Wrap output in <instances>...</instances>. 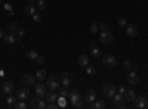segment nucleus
Segmentation results:
<instances>
[{"label":"nucleus","instance_id":"obj_14","mask_svg":"<svg viewBox=\"0 0 148 109\" xmlns=\"http://www.w3.org/2000/svg\"><path fill=\"white\" fill-rule=\"evenodd\" d=\"M95 100H96V91H95V90H88V91H86V94H84V102L92 105Z\"/></svg>","mask_w":148,"mask_h":109},{"label":"nucleus","instance_id":"obj_20","mask_svg":"<svg viewBox=\"0 0 148 109\" xmlns=\"http://www.w3.org/2000/svg\"><path fill=\"white\" fill-rule=\"evenodd\" d=\"M3 40H5V43H8V44H14L15 41H18V39L15 37V34H14V32H10V34L5 35Z\"/></svg>","mask_w":148,"mask_h":109},{"label":"nucleus","instance_id":"obj_21","mask_svg":"<svg viewBox=\"0 0 148 109\" xmlns=\"http://www.w3.org/2000/svg\"><path fill=\"white\" fill-rule=\"evenodd\" d=\"M36 7L39 9V10H46L47 2H46V0H37V2H36Z\"/></svg>","mask_w":148,"mask_h":109},{"label":"nucleus","instance_id":"obj_38","mask_svg":"<svg viewBox=\"0 0 148 109\" xmlns=\"http://www.w3.org/2000/svg\"><path fill=\"white\" fill-rule=\"evenodd\" d=\"M36 60H37V62H39V64H45V62H46V58H45L43 55H39V56H37V59H36Z\"/></svg>","mask_w":148,"mask_h":109},{"label":"nucleus","instance_id":"obj_3","mask_svg":"<svg viewBox=\"0 0 148 109\" xmlns=\"http://www.w3.org/2000/svg\"><path fill=\"white\" fill-rule=\"evenodd\" d=\"M113 40H114V35H113V32H111V31H108V30L101 31V34H99V41H101L102 44H110Z\"/></svg>","mask_w":148,"mask_h":109},{"label":"nucleus","instance_id":"obj_37","mask_svg":"<svg viewBox=\"0 0 148 109\" xmlns=\"http://www.w3.org/2000/svg\"><path fill=\"white\" fill-rule=\"evenodd\" d=\"M58 78H59V77H58L56 74H51V75H47V77H46L47 83H49V81H53V80H58Z\"/></svg>","mask_w":148,"mask_h":109},{"label":"nucleus","instance_id":"obj_32","mask_svg":"<svg viewBox=\"0 0 148 109\" xmlns=\"http://www.w3.org/2000/svg\"><path fill=\"white\" fill-rule=\"evenodd\" d=\"M24 35H25V30L21 28V27H18V30H16V37H18V40H19V39H22Z\"/></svg>","mask_w":148,"mask_h":109},{"label":"nucleus","instance_id":"obj_36","mask_svg":"<svg viewBox=\"0 0 148 109\" xmlns=\"http://www.w3.org/2000/svg\"><path fill=\"white\" fill-rule=\"evenodd\" d=\"M123 69H125V71H130L132 69V62L125 60V62H123Z\"/></svg>","mask_w":148,"mask_h":109},{"label":"nucleus","instance_id":"obj_34","mask_svg":"<svg viewBox=\"0 0 148 109\" xmlns=\"http://www.w3.org/2000/svg\"><path fill=\"white\" fill-rule=\"evenodd\" d=\"M56 102H58V106H59V108H64V106H65V103H67V102H65V97H64V96H59Z\"/></svg>","mask_w":148,"mask_h":109},{"label":"nucleus","instance_id":"obj_17","mask_svg":"<svg viewBox=\"0 0 148 109\" xmlns=\"http://www.w3.org/2000/svg\"><path fill=\"white\" fill-rule=\"evenodd\" d=\"M59 87H61V81H59V78H58V80H53V81H49V83H47V89H51V91L59 90Z\"/></svg>","mask_w":148,"mask_h":109},{"label":"nucleus","instance_id":"obj_10","mask_svg":"<svg viewBox=\"0 0 148 109\" xmlns=\"http://www.w3.org/2000/svg\"><path fill=\"white\" fill-rule=\"evenodd\" d=\"M34 91H36V94L39 96V97H45L46 93H47V86L39 83V84H36V86H34Z\"/></svg>","mask_w":148,"mask_h":109},{"label":"nucleus","instance_id":"obj_40","mask_svg":"<svg viewBox=\"0 0 148 109\" xmlns=\"http://www.w3.org/2000/svg\"><path fill=\"white\" fill-rule=\"evenodd\" d=\"M107 28H108V25H107L105 22H102L101 25H99V30H101V31H104V30H107Z\"/></svg>","mask_w":148,"mask_h":109},{"label":"nucleus","instance_id":"obj_41","mask_svg":"<svg viewBox=\"0 0 148 109\" xmlns=\"http://www.w3.org/2000/svg\"><path fill=\"white\" fill-rule=\"evenodd\" d=\"M125 91H126L125 86H120V87H119V93H121V94H123V93H125Z\"/></svg>","mask_w":148,"mask_h":109},{"label":"nucleus","instance_id":"obj_19","mask_svg":"<svg viewBox=\"0 0 148 109\" xmlns=\"http://www.w3.org/2000/svg\"><path fill=\"white\" fill-rule=\"evenodd\" d=\"M77 62H79V65H80V66L86 68V66L89 65V58L86 56V55H80V56H79V59H77Z\"/></svg>","mask_w":148,"mask_h":109},{"label":"nucleus","instance_id":"obj_13","mask_svg":"<svg viewBox=\"0 0 148 109\" xmlns=\"http://www.w3.org/2000/svg\"><path fill=\"white\" fill-rule=\"evenodd\" d=\"M127 81H129L130 86H138V84H139V75L135 71H132V72L127 74Z\"/></svg>","mask_w":148,"mask_h":109},{"label":"nucleus","instance_id":"obj_7","mask_svg":"<svg viewBox=\"0 0 148 109\" xmlns=\"http://www.w3.org/2000/svg\"><path fill=\"white\" fill-rule=\"evenodd\" d=\"M147 105H148V99L145 96H136V99L133 100V106L136 109H144Z\"/></svg>","mask_w":148,"mask_h":109},{"label":"nucleus","instance_id":"obj_24","mask_svg":"<svg viewBox=\"0 0 148 109\" xmlns=\"http://www.w3.org/2000/svg\"><path fill=\"white\" fill-rule=\"evenodd\" d=\"M45 100L47 102V103H51V102H56L58 100V97H56V94H53V93H46V96H45Z\"/></svg>","mask_w":148,"mask_h":109},{"label":"nucleus","instance_id":"obj_1","mask_svg":"<svg viewBox=\"0 0 148 109\" xmlns=\"http://www.w3.org/2000/svg\"><path fill=\"white\" fill-rule=\"evenodd\" d=\"M70 96V100H71V105L74 108H82L83 103H84V96H82V93L79 90H73L71 93H68Z\"/></svg>","mask_w":148,"mask_h":109},{"label":"nucleus","instance_id":"obj_11","mask_svg":"<svg viewBox=\"0 0 148 109\" xmlns=\"http://www.w3.org/2000/svg\"><path fill=\"white\" fill-rule=\"evenodd\" d=\"M113 100H114V103H116V106L117 108H125V94H121V93H116L114 96H113Z\"/></svg>","mask_w":148,"mask_h":109},{"label":"nucleus","instance_id":"obj_15","mask_svg":"<svg viewBox=\"0 0 148 109\" xmlns=\"http://www.w3.org/2000/svg\"><path fill=\"white\" fill-rule=\"evenodd\" d=\"M2 90H3V93H6V94H10L12 91L15 90L14 83H12V81H5V83H3V86H2Z\"/></svg>","mask_w":148,"mask_h":109},{"label":"nucleus","instance_id":"obj_44","mask_svg":"<svg viewBox=\"0 0 148 109\" xmlns=\"http://www.w3.org/2000/svg\"><path fill=\"white\" fill-rule=\"evenodd\" d=\"M27 2H28V3H31V5H36L37 0H27Z\"/></svg>","mask_w":148,"mask_h":109},{"label":"nucleus","instance_id":"obj_5","mask_svg":"<svg viewBox=\"0 0 148 109\" xmlns=\"http://www.w3.org/2000/svg\"><path fill=\"white\" fill-rule=\"evenodd\" d=\"M61 81V86H64V87H70L71 86V83H73V74L71 72H62V75H61L59 78Z\"/></svg>","mask_w":148,"mask_h":109},{"label":"nucleus","instance_id":"obj_2","mask_svg":"<svg viewBox=\"0 0 148 109\" xmlns=\"http://www.w3.org/2000/svg\"><path fill=\"white\" fill-rule=\"evenodd\" d=\"M102 93L107 99H113V96L117 93V87L113 84H104L102 86Z\"/></svg>","mask_w":148,"mask_h":109},{"label":"nucleus","instance_id":"obj_16","mask_svg":"<svg viewBox=\"0 0 148 109\" xmlns=\"http://www.w3.org/2000/svg\"><path fill=\"white\" fill-rule=\"evenodd\" d=\"M123 94H125V99H126V100H129V102H133L135 99H136V93L133 91V89H127Z\"/></svg>","mask_w":148,"mask_h":109},{"label":"nucleus","instance_id":"obj_4","mask_svg":"<svg viewBox=\"0 0 148 109\" xmlns=\"http://www.w3.org/2000/svg\"><path fill=\"white\" fill-rule=\"evenodd\" d=\"M21 83L24 84V86H27V87H34L36 84H37V78H36V75L25 74V75H22V78H21Z\"/></svg>","mask_w":148,"mask_h":109},{"label":"nucleus","instance_id":"obj_22","mask_svg":"<svg viewBox=\"0 0 148 109\" xmlns=\"http://www.w3.org/2000/svg\"><path fill=\"white\" fill-rule=\"evenodd\" d=\"M37 56H39V52H37V50H28L27 52V59L28 60H36Z\"/></svg>","mask_w":148,"mask_h":109},{"label":"nucleus","instance_id":"obj_6","mask_svg":"<svg viewBox=\"0 0 148 109\" xmlns=\"http://www.w3.org/2000/svg\"><path fill=\"white\" fill-rule=\"evenodd\" d=\"M102 64H104V66H107V68H113V66L117 64V59H116L113 55H104V56H102Z\"/></svg>","mask_w":148,"mask_h":109},{"label":"nucleus","instance_id":"obj_18","mask_svg":"<svg viewBox=\"0 0 148 109\" xmlns=\"http://www.w3.org/2000/svg\"><path fill=\"white\" fill-rule=\"evenodd\" d=\"M24 14H25V15H28V16H33V15L36 14V5H31V3H28L25 7H24Z\"/></svg>","mask_w":148,"mask_h":109},{"label":"nucleus","instance_id":"obj_8","mask_svg":"<svg viewBox=\"0 0 148 109\" xmlns=\"http://www.w3.org/2000/svg\"><path fill=\"white\" fill-rule=\"evenodd\" d=\"M28 97H30V90H28L27 86L21 87V89L16 91V99H19V100H25V99H28Z\"/></svg>","mask_w":148,"mask_h":109},{"label":"nucleus","instance_id":"obj_43","mask_svg":"<svg viewBox=\"0 0 148 109\" xmlns=\"http://www.w3.org/2000/svg\"><path fill=\"white\" fill-rule=\"evenodd\" d=\"M5 35H6V34H5V32H3V31H2V30H0V40H2V39H3V37H5Z\"/></svg>","mask_w":148,"mask_h":109},{"label":"nucleus","instance_id":"obj_25","mask_svg":"<svg viewBox=\"0 0 148 109\" xmlns=\"http://www.w3.org/2000/svg\"><path fill=\"white\" fill-rule=\"evenodd\" d=\"M47 75H46V71L45 69H39V71H37L36 72V78L37 80H39V81H42V80H45Z\"/></svg>","mask_w":148,"mask_h":109},{"label":"nucleus","instance_id":"obj_30","mask_svg":"<svg viewBox=\"0 0 148 109\" xmlns=\"http://www.w3.org/2000/svg\"><path fill=\"white\" fill-rule=\"evenodd\" d=\"M18 27H19V24H18V22H12L10 25H9V32H16Z\"/></svg>","mask_w":148,"mask_h":109},{"label":"nucleus","instance_id":"obj_12","mask_svg":"<svg viewBox=\"0 0 148 109\" xmlns=\"http://www.w3.org/2000/svg\"><path fill=\"white\" fill-rule=\"evenodd\" d=\"M47 105H46V102L45 100H42V97H39V96H37L36 99H31V108H34V109H45Z\"/></svg>","mask_w":148,"mask_h":109},{"label":"nucleus","instance_id":"obj_33","mask_svg":"<svg viewBox=\"0 0 148 109\" xmlns=\"http://www.w3.org/2000/svg\"><path fill=\"white\" fill-rule=\"evenodd\" d=\"M59 96H64V97H67L68 96V87H59Z\"/></svg>","mask_w":148,"mask_h":109},{"label":"nucleus","instance_id":"obj_35","mask_svg":"<svg viewBox=\"0 0 148 109\" xmlns=\"http://www.w3.org/2000/svg\"><path fill=\"white\" fill-rule=\"evenodd\" d=\"M14 106H15L16 109H25V108H27V105L24 103V100H19V102H16Z\"/></svg>","mask_w":148,"mask_h":109},{"label":"nucleus","instance_id":"obj_27","mask_svg":"<svg viewBox=\"0 0 148 109\" xmlns=\"http://www.w3.org/2000/svg\"><path fill=\"white\" fill-rule=\"evenodd\" d=\"M6 103H8L9 106H14V105L16 103V99H15V96H12V94H9L8 97H6Z\"/></svg>","mask_w":148,"mask_h":109},{"label":"nucleus","instance_id":"obj_9","mask_svg":"<svg viewBox=\"0 0 148 109\" xmlns=\"http://www.w3.org/2000/svg\"><path fill=\"white\" fill-rule=\"evenodd\" d=\"M125 31H126V35L127 37H136L138 35V27L133 25V24H127V25L125 27Z\"/></svg>","mask_w":148,"mask_h":109},{"label":"nucleus","instance_id":"obj_26","mask_svg":"<svg viewBox=\"0 0 148 109\" xmlns=\"http://www.w3.org/2000/svg\"><path fill=\"white\" fill-rule=\"evenodd\" d=\"M90 55H92L93 58H99V56L102 55V50L99 49V47H93V49H90Z\"/></svg>","mask_w":148,"mask_h":109},{"label":"nucleus","instance_id":"obj_23","mask_svg":"<svg viewBox=\"0 0 148 109\" xmlns=\"http://www.w3.org/2000/svg\"><path fill=\"white\" fill-rule=\"evenodd\" d=\"M93 106H95L96 109H104V108L107 106V103H105V100H102V99H98V100L93 102Z\"/></svg>","mask_w":148,"mask_h":109},{"label":"nucleus","instance_id":"obj_29","mask_svg":"<svg viewBox=\"0 0 148 109\" xmlns=\"http://www.w3.org/2000/svg\"><path fill=\"white\" fill-rule=\"evenodd\" d=\"M86 72H88V75H95L96 74V68L88 65V66H86Z\"/></svg>","mask_w":148,"mask_h":109},{"label":"nucleus","instance_id":"obj_42","mask_svg":"<svg viewBox=\"0 0 148 109\" xmlns=\"http://www.w3.org/2000/svg\"><path fill=\"white\" fill-rule=\"evenodd\" d=\"M89 47H90V49H93V47H96V43L95 41H90L89 43Z\"/></svg>","mask_w":148,"mask_h":109},{"label":"nucleus","instance_id":"obj_28","mask_svg":"<svg viewBox=\"0 0 148 109\" xmlns=\"http://www.w3.org/2000/svg\"><path fill=\"white\" fill-rule=\"evenodd\" d=\"M117 24H119L120 27H126V25H127V19H126V16H119Z\"/></svg>","mask_w":148,"mask_h":109},{"label":"nucleus","instance_id":"obj_31","mask_svg":"<svg viewBox=\"0 0 148 109\" xmlns=\"http://www.w3.org/2000/svg\"><path fill=\"white\" fill-rule=\"evenodd\" d=\"M98 30H99V28H98V24H96V22H92V24H90V27H89V31H90L92 34H96Z\"/></svg>","mask_w":148,"mask_h":109},{"label":"nucleus","instance_id":"obj_39","mask_svg":"<svg viewBox=\"0 0 148 109\" xmlns=\"http://www.w3.org/2000/svg\"><path fill=\"white\" fill-rule=\"evenodd\" d=\"M33 21H34V22H40V21H42V15L34 14V15H33Z\"/></svg>","mask_w":148,"mask_h":109}]
</instances>
